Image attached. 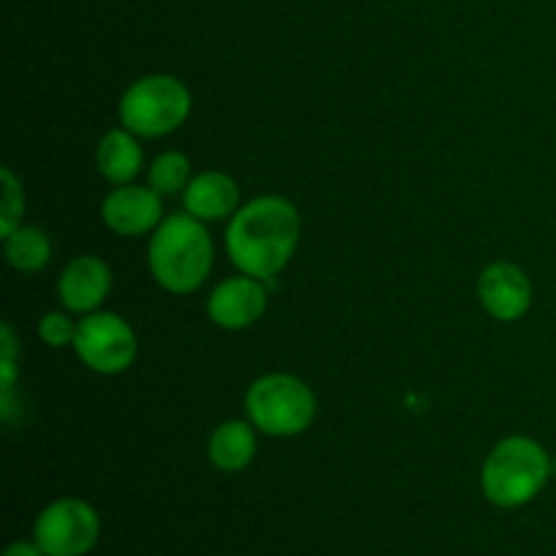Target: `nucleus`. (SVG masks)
I'll list each match as a JSON object with an SVG mask.
<instances>
[{
  "label": "nucleus",
  "mask_w": 556,
  "mask_h": 556,
  "mask_svg": "<svg viewBox=\"0 0 556 556\" xmlns=\"http://www.w3.org/2000/svg\"><path fill=\"white\" fill-rule=\"evenodd\" d=\"M74 353L98 375H123L139 353L136 331L117 313H90L76 324Z\"/></svg>",
  "instance_id": "obj_7"
},
{
  "label": "nucleus",
  "mask_w": 556,
  "mask_h": 556,
  "mask_svg": "<svg viewBox=\"0 0 556 556\" xmlns=\"http://www.w3.org/2000/svg\"><path fill=\"white\" fill-rule=\"evenodd\" d=\"M112 291V269L98 255H76L65 264L58 280V296L68 313L90 315L98 313Z\"/></svg>",
  "instance_id": "obj_11"
},
{
  "label": "nucleus",
  "mask_w": 556,
  "mask_h": 556,
  "mask_svg": "<svg viewBox=\"0 0 556 556\" xmlns=\"http://www.w3.org/2000/svg\"><path fill=\"white\" fill-rule=\"evenodd\" d=\"M248 418L266 438H296L315 421L318 400L302 378L288 372H269L253 380L244 396Z\"/></svg>",
  "instance_id": "obj_4"
},
{
  "label": "nucleus",
  "mask_w": 556,
  "mask_h": 556,
  "mask_svg": "<svg viewBox=\"0 0 556 556\" xmlns=\"http://www.w3.org/2000/svg\"><path fill=\"white\" fill-rule=\"evenodd\" d=\"M266 302H269V293H266L264 280L239 271L237 277H228L210 293L206 315L217 329L244 331L258 324L261 315L266 313Z\"/></svg>",
  "instance_id": "obj_8"
},
{
  "label": "nucleus",
  "mask_w": 556,
  "mask_h": 556,
  "mask_svg": "<svg viewBox=\"0 0 556 556\" xmlns=\"http://www.w3.org/2000/svg\"><path fill=\"white\" fill-rule=\"evenodd\" d=\"M478 299L494 320L514 324L530 313L532 282L521 266L497 261L483 269L481 280H478Z\"/></svg>",
  "instance_id": "obj_10"
},
{
  "label": "nucleus",
  "mask_w": 556,
  "mask_h": 556,
  "mask_svg": "<svg viewBox=\"0 0 556 556\" xmlns=\"http://www.w3.org/2000/svg\"><path fill=\"white\" fill-rule=\"evenodd\" d=\"M147 264L163 291L177 296L199 291L215 266V242L204 220L188 212L163 217L161 226L152 231Z\"/></svg>",
  "instance_id": "obj_2"
},
{
  "label": "nucleus",
  "mask_w": 556,
  "mask_h": 556,
  "mask_svg": "<svg viewBox=\"0 0 556 556\" xmlns=\"http://www.w3.org/2000/svg\"><path fill=\"white\" fill-rule=\"evenodd\" d=\"M101 220L117 237H144L163 223V195L141 185H117L103 199Z\"/></svg>",
  "instance_id": "obj_9"
},
{
  "label": "nucleus",
  "mask_w": 556,
  "mask_h": 556,
  "mask_svg": "<svg viewBox=\"0 0 556 556\" xmlns=\"http://www.w3.org/2000/svg\"><path fill=\"white\" fill-rule=\"evenodd\" d=\"M0 179H3V199H0V237H9L14 228L22 226V215H25V193H22V182L11 168H0Z\"/></svg>",
  "instance_id": "obj_17"
},
{
  "label": "nucleus",
  "mask_w": 556,
  "mask_h": 556,
  "mask_svg": "<svg viewBox=\"0 0 556 556\" xmlns=\"http://www.w3.org/2000/svg\"><path fill=\"white\" fill-rule=\"evenodd\" d=\"M5 261H9L11 269L25 271H41L43 266L52 258V242H49V233L38 226H20L3 239Z\"/></svg>",
  "instance_id": "obj_15"
},
{
  "label": "nucleus",
  "mask_w": 556,
  "mask_h": 556,
  "mask_svg": "<svg viewBox=\"0 0 556 556\" xmlns=\"http://www.w3.org/2000/svg\"><path fill=\"white\" fill-rule=\"evenodd\" d=\"M96 163L101 177L109 179V182H134L139 177L141 166H144V150L139 144V136L130 134L128 128H112L98 141Z\"/></svg>",
  "instance_id": "obj_14"
},
{
  "label": "nucleus",
  "mask_w": 556,
  "mask_h": 556,
  "mask_svg": "<svg viewBox=\"0 0 556 556\" xmlns=\"http://www.w3.org/2000/svg\"><path fill=\"white\" fill-rule=\"evenodd\" d=\"M554 476V459L538 440L510 434L489 451L481 470L483 497L505 510L532 503Z\"/></svg>",
  "instance_id": "obj_3"
},
{
  "label": "nucleus",
  "mask_w": 556,
  "mask_h": 556,
  "mask_svg": "<svg viewBox=\"0 0 556 556\" xmlns=\"http://www.w3.org/2000/svg\"><path fill=\"white\" fill-rule=\"evenodd\" d=\"M258 451V429L250 421H226L210 434L206 456L210 465L220 472H242L253 465Z\"/></svg>",
  "instance_id": "obj_13"
},
{
  "label": "nucleus",
  "mask_w": 556,
  "mask_h": 556,
  "mask_svg": "<svg viewBox=\"0 0 556 556\" xmlns=\"http://www.w3.org/2000/svg\"><path fill=\"white\" fill-rule=\"evenodd\" d=\"M554 478H556V459H554Z\"/></svg>",
  "instance_id": "obj_20"
},
{
  "label": "nucleus",
  "mask_w": 556,
  "mask_h": 556,
  "mask_svg": "<svg viewBox=\"0 0 556 556\" xmlns=\"http://www.w3.org/2000/svg\"><path fill=\"white\" fill-rule=\"evenodd\" d=\"M193 109L185 81L168 74L136 79L119 98V123L139 139H163L182 128Z\"/></svg>",
  "instance_id": "obj_5"
},
{
  "label": "nucleus",
  "mask_w": 556,
  "mask_h": 556,
  "mask_svg": "<svg viewBox=\"0 0 556 556\" xmlns=\"http://www.w3.org/2000/svg\"><path fill=\"white\" fill-rule=\"evenodd\" d=\"M185 212L204 223L231 220L239 210V185L226 172H201L182 193Z\"/></svg>",
  "instance_id": "obj_12"
},
{
  "label": "nucleus",
  "mask_w": 556,
  "mask_h": 556,
  "mask_svg": "<svg viewBox=\"0 0 556 556\" xmlns=\"http://www.w3.org/2000/svg\"><path fill=\"white\" fill-rule=\"evenodd\" d=\"M101 538V516L87 500L49 503L33 525V541L47 556H87Z\"/></svg>",
  "instance_id": "obj_6"
},
{
  "label": "nucleus",
  "mask_w": 556,
  "mask_h": 556,
  "mask_svg": "<svg viewBox=\"0 0 556 556\" xmlns=\"http://www.w3.org/2000/svg\"><path fill=\"white\" fill-rule=\"evenodd\" d=\"M302 239V215L282 195H258L237 210L226 228V253L242 275L275 280Z\"/></svg>",
  "instance_id": "obj_1"
},
{
  "label": "nucleus",
  "mask_w": 556,
  "mask_h": 556,
  "mask_svg": "<svg viewBox=\"0 0 556 556\" xmlns=\"http://www.w3.org/2000/svg\"><path fill=\"white\" fill-rule=\"evenodd\" d=\"M3 556H47L36 541H14L5 548Z\"/></svg>",
  "instance_id": "obj_19"
},
{
  "label": "nucleus",
  "mask_w": 556,
  "mask_h": 556,
  "mask_svg": "<svg viewBox=\"0 0 556 556\" xmlns=\"http://www.w3.org/2000/svg\"><path fill=\"white\" fill-rule=\"evenodd\" d=\"M76 324H79V320H71L68 309H65V313H47L38 320V337H41L43 345L49 348H68L74 345Z\"/></svg>",
  "instance_id": "obj_18"
},
{
  "label": "nucleus",
  "mask_w": 556,
  "mask_h": 556,
  "mask_svg": "<svg viewBox=\"0 0 556 556\" xmlns=\"http://www.w3.org/2000/svg\"><path fill=\"white\" fill-rule=\"evenodd\" d=\"M193 166H190L188 155L177 150L161 152V155L152 161L150 172H147V179H150V188L157 190L161 195H177L185 193V188L193 179Z\"/></svg>",
  "instance_id": "obj_16"
}]
</instances>
